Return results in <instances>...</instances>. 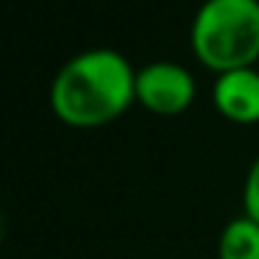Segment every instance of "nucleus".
<instances>
[{
    "mask_svg": "<svg viewBox=\"0 0 259 259\" xmlns=\"http://www.w3.org/2000/svg\"><path fill=\"white\" fill-rule=\"evenodd\" d=\"M137 103V70L120 51H81L59 67L51 109L70 128H103Z\"/></svg>",
    "mask_w": 259,
    "mask_h": 259,
    "instance_id": "f257e3e1",
    "label": "nucleus"
},
{
    "mask_svg": "<svg viewBox=\"0 0 259 259\" xmlns=\"http://www.w3.org/2000/svg\"><path fill=\"white\" fill-rule=\"evenodd\" d=\"M195 59L214 75L259 62V0H203L190 25Z\"/></svg>",
    "mask_w": 259,
    "mask_h": 259,
    "instance_id": "f03ea898",
    "label": "nucleus"
},
{
    "mask_svg": "<svg viewBox=\"0 0 259 259\" xmlns=\"http://www.w3.org/2000/svg\"><path fill=\"white\" fill-rule=\"evenodd\" d=\"M198 84L192 73L179 62H148L137 70V103L159 117L184 114L195 103Z\"/></svg>",
    "mask_w": 259,
    "mask_h": 259,
    "instance_id": "7ed1b4c3",
    "label": "nucleus"
},
{
    "mask_svg": "<svg viewBox=\"0 0 259 259\" xmlns=\"http://www.w3.org/2000/svg\"><path fill=\"white\" fill-rule=\"evenodd\" d=\"M212 103L229 123L253 125L259 123V70L242 67L214 75Z\"/></svg>",
    "mask_w": 259,
    "mask_h": 259,
    "instance_id": "20e7f679",
    "label": "nucleus"
},
{
    "mask_svg": "<svg viewBox=\"0 0 259 259\" xmlns=\"http://www.w3.org/2000/svg\"><path fill=\"white\" fill-rule=\"evenodd\" d=\"M218 259H259V223L245 214L229 220L218 240Z\"/></svg>",
    "mask_w": 259,
    "mask_h": 259,
    "instance_id": "39448f33",
    "label": "nucleus"
},
{
    "mask_svg": "<svg viewBox=\"0 0 259 259\" xmlns=\"http://www.w3.org/2000/svg\"><path fill=\"white\" fill-rule=\"evenodd\" d=\"M242 214L259 223V156L251 162L242 184Z\"/></svg>",
    "mask_w": 259,
    "mask_h": 259,
    "instance_id": "423d86ee",
    "label": "nucleus"
}]
</instances>
